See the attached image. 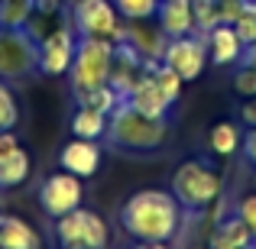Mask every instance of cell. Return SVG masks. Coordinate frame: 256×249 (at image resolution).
Returning <instances> with one entry per match:
<instances>
[{
    "mask_svg": "<svg viewBox=\"0 0 256 249\" xmlns=\"http://www.w3.org/2000/svg\"><path fill=\"white\" fill-rule=\"evenodd\" d=\"M120 227L140 243H169L182 227V204L172 191L146 188L124 201Z\"/></svg>",
    "mask_w": 256,
    "mask_h": 249,
    "instance_id": "cell-1",
    "label": "cell"
},
{
    "mask_svg": "<svg viewBox=\"0 0 256 249\" xmlns=\"http://www.w3.org/2000/svg\"><path fill=\"white\" fill-rule=\"evenodd\" d=\"M208 249H211V246H208Z\"/></svg>",
    "mask_w": 256,
    "mask_h": 249,
    "instance_id": "cell-38",
    "label": "cell"
},
{
    "mask_svg": "<svg viewBox=\"0 0 256 249\" xmlns=\"http://www.w3.org/2000/svg\"><path fill=\"white\" fill-rule=\"evenodd\" d=\"M166 136H169V117H146V113L133 110L126 100L107 117L104 139L117 152H130V156L156 152L166 143Z\"/></svg>",
    "mask_w": 256,
    "mask_h": 249,
    "instance_id": "cell-2",
    "label": "cell"
},
{
    "mask_svg": "<svg viewBox=\"0 0 256 249\" xmlns=\"http://www.w3.org/2000/svg\"><path fill=\"white\" fill-rule=\"evenodd\" d=\"M246 0H218V16L220 23H237V16L244 13Z\"/></svg>",
    "mask_w": 256,
    "mask_h": 249,
    "instance_id": "cell-27",
    "label": "cell"
},
{
    "mask_svg": "<svg viewBox=\"0 0 256 249\" xmlns=\"http://www.w3.org/2000/svg\"><path fill=\"white\" fill-rule=\"evenodd\" d=\"M240 62H253V65H256V42L246 45V52H244V58H240Z\"/></svg>",
    "mask_w": 256,
    "mask_h": 249,
    "instance_id": "cell-32",
    "label": "cell"
},
{
    "mask_svg": "<svg viewBox=\"0 0 256 249\" xmlns=\"http://www.w3.org/2000/svg\"><path fill=\"white\" fill-rule=\"evenodd\" d=\"M234 91L240 97H256V65L253 62H237V68H234Z\"/></svg>",
    "mask_w": 256,
    "mask_h": 249,
    "instance_id": "cell-24",
    "label": "cell"
},
{
    "mask_svg": "<svg viewBox=\"0 0 256 249\" xmlns=\"http://www.w3.org/2000/svg\"><path fill=\"white\" fill-rule=\"evenodd\" d=\"M156 19H159V29H162L169 39L194 32V6H192V0H159Z\"/></svg>",
    "mask_w": 256,
    "mask_h": 249,
    "instance_id": "cell-14",
    "label": "cell"
},
{
    "mask_svg": "<svg viewBox=\"0 0 256 249\" xmlns=\"http://www.w3.org/2000/svg\"><path fill=\"white\" fill-rule=\"evenodd\" d=\"M140 249H169V243H136Z\"/></svg>",
    "mask_w": 256,
    "mask_h": 249,
    "instance_id": "cell-33",
    "label": "cell"
},
{
    "mask_svg": "<svg viewBox=\"0 0 256 249\" xmlns=\"http://www.w3.org/2000/svg\"><path fill=\"white\" fill-rule=\"evenodd\" d=\"M224 191V178L208 159H188L172 175V194L185 211H204Z\"/></svg>",
    "mask_w": 256,
    "mask_h": 249,
    "instance_id": "cell-3",
    "label": "cell"
},
{
    "mask_svg": "<svg viewBox=\"0 0 256 249\" xmlns=\"http://www.w3.org/2000/svg\"><path fill=\"white\" fill-rule=\"evenodd\" d=\"M240 143H244V136H240L237 123L220 120V123L211 126V149H214V156H234V152L240 149Z\"/></svg>",
    "mask_w": 256,
    "mask_h": 249,
    "instance_id": "cell-20",
    "label": "cell"
},
{
    "mask_svg": "<svg viewBox=\"0 0 256 249\" xmlns=\"http://www.w3.org/2000/svg\"><path fill=\"white\" fill-rule=\"evenodd\" d=\"M72 136L82 139H104L107 136V113L94 110V107H78L72 113Z\"/></svg>",
    "mask_w": 256,
    "mask_h": 249,
    "instance_id": "cell-18",
    "label": "cell"
},
{
    "mask_svg": "<svg viewBox=\"0 0 256 249\" xmlns=\"http://www.w3.org/2000/svg\"><path fill=\"white\" fill-rule=\"evenodd\" d=\"M246 246H253V230L237 214L220 220L218 230L211 233V249H246Z\"/></svg>",
    "mask_w": 256,
    "mask_h": 249,
    "instance_id": "cell-17",
    "label": "cell"
},
{
    "mask_svg": "<svg viewBox=\"0 0 256 249\" xmlns=\"http://www.w3.org/2000/svg\"><path fill=\"white\" fill-rule=\"evenodd\" d=\"M39 71V39L26 26H0V81H23Z\"/></svg>",
    "mask_w": 256,
    "mask_h": 249,
    "instance_id": "cell-5",
    "label": "cell"
},
{
    "mask_svg": "<svg viewBox=\"0 0 256 249\" xmlns=\"http://www.w3.org/2000/svg\"><path fill=\"white\" fill-rule=\"evenodd\" d=\"M20 123V104L10 91V81H0V130H16Z\"/></svg>",
    "mask_w": 256,
    "mask_h": 249,
    "instance_id": "cell-22",
    "label": "cell"
},
{
    "mask_svg": "<svg viewBox=\"0 0 256 249\" xmlns=\"http://www.w3.org/2000/svg\"><path fill=\"white\" fill-rule=\"evenodd\" d=\"M234 29L240 32L244 45H253V42H256V0H246L244 13H240L237 23H234Z\"/></svg>",
    "mask_w": 256,
    "mask_h": 249,
    "instance_id": "cell-26",
    "label": "cell"
},
{
    "mask_svg": "<svg viewBox=\"0 0 256 249\" xmlns=\"http://www.w3.org/2000/svg\"><path fill=\"white\" fill-rule=\"evenodd\" d=\"M204 36H208V58L214 65H237L244 58L246 45L240 39V32L234 29V23H218Z\"/></svg>",
    "mask_w": 256,
    "mask_h": 249,
    "instance_id": "cell-13",
    "label": "cell"
},
{
    "mask_svg": "<svg viewBox=\"0 0 256 249\" xmlns=\"http://www.w3.org/2000/svg\"><path fill=\"white\" fill-rule=\"evenodd\" d=\"M75 49H78V32L72 26V19L56 26V29H49L39 39V75H49V78L68 75Z\"/></svg>",
    "mask_w": 256,
    "mask_h": 249,
    "instance_id": "cell-10",
    "label": "cell"
},
{
    "mask_svg": "<svg viewBox=\"0 0 256 249\" xmlns=\"http://www.w3.org/2000/svg\"><path fill=\"white\" fill-rule=\"evenodd\" d=\"M30 168H32V159L23 146H16V149H10V152H0V191L20 188L30 178Z\"/></svg>",
    "mask_w": 256,
    "mask_h": 249,
    "instance_id": "cell-16",
    "label": "cell"
},
{
    "mask_svg": "<svg viewBox=\"0 0 256 249\" xmlns=\"http://www.w3.org/2000/svg\"><path fill=\"white\" fill-rule=\"evenodd\" d=\"M58 165L65 172L78 175V178H91L100 168V143L98 139H82V136L68 139L58 152Z\"/></svg>",
    "mask_w": 256,
    "mask_h": 249,
    "instance_id": "cell-11",
    "label": "cell"
},
{
    "mask_svg": "<svg viewBox=\"0 0 256 249\" xmlns=\"http://www.w3.org/2000/svg\"><path fill=\"white\" fill-rule=\"evenodd\" d=\"M0 249H42V240L26 220L0 214Z\"/></svg>",
    "mask_w": 256,
    "mask_h": 249,
    "instance_id": "cell-15",
    "label": "cell"
},
{
    "mask_svg": "<svg viewBox=\"0 0 256 249\" xmlns=\"http://www.w3.org/2000/svg\"><path fill=\"white\" fill-rule=\"evenodd\" d=\"M72 26L78 36L94 39H114L120 36V10L114 0H75L72 6Z\"/></svg>",
    "mask_w": 256,
    "mask_h": 249,
    "instance_id": "cell-7",
    "label": "cell"
},
{
    "mask_svg": "<svg viewBox=\"0 0 256 249\" xmlns=\"http://www.w3.org/2000/svg\"><path fill=\"white\" fill-rule=\"evenodd\" d=\"M246 249H256V243H253V246H246Z\"/></svg>",
    "mask_w": 256,
    "mask_h": 249,
    "instance_id": "cell-35",
    "label": "cell"
},
{
    "mask_svg": "<svg viewBox=\"0 0 256 249\" xmlns=\"http://www.w3.org/2000/svg\"><path fill=\"white\" fill-rule=\"evenodd\" d=\"M84 201V185L78 175L72 172H52L49 178L39 185V207L46 211V217L58 220L65 217V214H72L75 207H82Z\"/></svg>",
    "mask_w": 256,
    "mask_h": 249,
    "instance_id": "cell-8",
    "label": "cell"
},
{
    "mask_svg": "<svg viewBox=\"0 0 256 249\" xmlns=\"http://www.w3.org/2000/svg\"><path fill=\"white\" fill-rule=\"evenodd\" d=\"M192 6H194V29L198 32H208V29H214V26L220 23L218 0H192Z\"/></svg>",
    "mask_w": 256,
    "mask_h": 249,
    "instance_id": "cell-23",
    "label": "cell"
},
{
    "mask_svg": "<svg viewBox=\"0 0 256 249\" xmlns=\"http://www.w3.org/2000/svg\"><path fill=\"white\" fill-rule=\"evenodd\" d=\"M240 120H244V126L250 130V126H256V97H246L244 107H240Z\"/></svg>",
    "mask_w": 256,
    "mask_h": 249,
    "instance_id": "cell-31",
    "label": "cell"
},
{
    "mask_svg": "<svg viewBox=\"0 0 256 249\" xmlns=\"http://www.w3.org/2000/svg\"><path fill=\"white\" fill-rule=\"evenodd\" d=\"M234 214H237V217L256 233V191H253V194H246V198L237 204V211H234Z\"/></svg>",
    "mask_w": 256,
    "mask_h": 249,
    "instance_id": "cell-28",
    "label": "cell"
},
{
    "mask_svg": "<svg viewBox=\"0 0 256 249\" xmlns=\"http://www.w3.org/2000/svg\"><path fill=\"white\" fill-rule=\"evenodd\" d=\"M253 191H256V178H253Z\"/></svg>",
    "mask_w": 256,
    "mask_h": 249,
    "instance_id": "cell-34",
    "label": "cell"
},
{
    "mask_svg": "<svg viewBox=\"0 0 256 249\" xmlns=\"http://www.w3.org/2000/svg\"><path fill=\"white\" fill-rule=\"evenodd\" d=\"M32 13H36L32 0H0V26H13V29H20V26L30 23Z\"/></svg>",
    "mask_w": 256,
    "mask_h": 249,
    "instance_id": "cell-21",
    "label": "cell"
},
{
    "mask_svg": "<svg viewBox=\"0 0 256 249\" xmlns=\"http://www.w3.org/2000/svg\"><path fill=\"white\" fill-rule=\"evenodd\" d=\"M52 233L58 249H107V240H110L104 217L88 207H75L72 214L58 217Z\"/></svg>",
    "mask_w": 256,
    "mask_h": 249,
    "instance_id": "cell-6",
    "label": "cell"
},
{
    "mask_svg": "<svg viewBox=\"0 0 256 249\" xmlns=\"http://www.w3.org/2000/svg\"><path fill=\"white\" fill-rule=\"evenodd\" d=\"M126 104H130L133 110L146 113V117H169V107L175 100L162 91V84L152 78V71H143V78L136 81V87L126 94Z\"/></svg>",
    "mask_w": 256,
    "mask_h": 249,
    "instance_id": "cell-12",
    "label": "cell"
},
{
    "mask_svg": "<svg viewBox=\"0 0 256 249\" xmlns=\"http://www.w3.org/2000/svg\"><path fill=\"white\" fill-rule=\"evenodd\" d=\"M114 68V39H94V36H78V49L72 58V94H84L91 87L107 84Z\"/></svg>",
    "mask_w": 256,
    "mask_h": 249,
    "instance_id": "cell-4",
    "label": "cell"
},
{
    "mask_svg": "<svg viewBox=\"0 0 256 249\" xmlns=\"http://www.w3.org/2000/svg\"><path fill=\"white\" fill-rule=\"evenodd\" d=\"M130 249H140V246H130Z\"/></svg>",
    "mask_w": 256,
    "mask_h": 249,
    "instance_id": "cell-37",
    "label": "cell"
},
{
    "mask_svg": "<svg viewBox=\"0 0 256 249\" xmlns=\"http://www.w3.org/2000/svg\"><path fill=\"white\" fill-rule=\"evenodd\" d=\"M36 16H58L62 13V0H32Z\"/></svg>",
    "mask_w": 256,
    "mask_h": 249,
    "instance_id": "cell-29",
    "label": "cell"
},
{
    "mask_svg": "<svg viewBox=\"0 0 256 249\" xmlns=\"http://www.w3.org/2000/svg\"><path fill=\"white\" fill-rule=\"evenodd\" d=\"M75 104L78 107H94V110L110 117V113L124 104V97H120L110 84H100V87H91V91H84V94H75Z\"/></svg>",
    "mask_w": 256,
    "mask_h": 249,
    "instance_id": "cell-19",
    "label": "cell"
},
{
    "mask_svg": "<svg viewBox=\"0 0 256 249\" xmlns=\"http://www.w3.org/2000/svg\"><path fill=\"white\" fill-rule=\"evenodd\" d=\"M162 62L178 71L182 81L201 78L204 65L211 62V58H208V36L194 29V32H188V36L169 39V42H166V52H162Z\"/></svg>",
    "mask_w": 256,
    "mask_h": 249,
    "instance_id": "cell-9",
    "label": "cell"
},
{
    "mask_svg": "<svg viewBox=\"0 0 256 249\" xmlns=\"http://www.w3.org/2000/svg\"><path fill=\"white\" fill-rule=\"evenodd\" d=\"M253 243H256V233H253Z\"/></svg>",
    "mask_w": 256,
    "mask_h": 249,
    "instance_id": "cell-36",
    "label": "cell"
},
{
    "mask_svg": "<svg viewBox=\"0 0 256 249\" xmlns=\"http://www.w3.org/2000/svg\"><path fill=\"white\" fill-rule=\"evenodd\" d=\"M240 149H244V159L250 165H256V126H250L244 136V143H240Z\"/></svg>",
    "mask_w": 256,
    "mask_h": 249,
    "instance_id": "cell-30",
    "label": "cell"
},
{
    "mask_svg": "<svg viewBox=\"0 0 256 249\" xmlns=\"http://www.w3.org/2000/svg\"><path fill=\"white\" fill-rule=\"evenodd\" d=\"M114 6L126 19H150V16H156L159 0H114Z\"/></svg>",
    "mask_w": 256,
    "mask_h": 249,
    "instance_id": "cell-25",
    "label": "cell"
}]
</instances>
